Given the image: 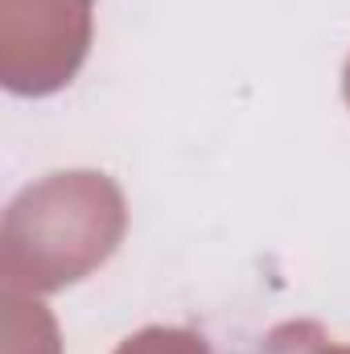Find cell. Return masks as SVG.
I'll return each instance as SVG.
<instances>
[{"instance_id": "cell-1", "label": "cell", "mask_w": 350, "mask_h": 354, "mask_svg": "<svg viewBox=\"0 0 350 354\" xmlns=\"http://www.w3.org/2000/svg\"><path fill=\"white\" fill-rule=\"evenodd\" d=\"M128 231L124 189L107 174H50L25 185L0 223L4 292L46 297L103 268Z\"/></svg>"}, {"instance_id": "cell-2", "label": "cell", "mask_w": 350, "mask_h": 354, "mask_svg": "<svg viewBox=\"0 0 350 354\" xmlns=\"http://www.w3.org/2000/svg\"><path fill=\"white\" fill-rule=\"evenodd\" d=\"M91 0H0V83L12 95L62 91L91 50Z\"/></svg>"}, {"instance_id": "cell-3", "label": "cell", "mask_w": 350, "mask_h": 354, "mask_svg": "<svg viewBox=\"0 0 350 354\" xmlns=\"http://www.w3.org/2000/svg\"><path fill=\"white\" fill-rule=\"evenodd\" d=\"M268 354H350V342L330 338L317 322H284L268 334Z\"/></svg>"}, {"instance_id": "cell-4", "label": "cell", "mask_w": 350, "mask_h": 354, "mask_svg": "<svg viewBox=\"0 0 350 354\" xmlns=\"http://www.w3.org/2000/svg\"><path fill=\"white\" fill-rule=\"evenodd\" d=\"M116 354H210L206 338L194 330H177V326H149L132 338H124Z\"/></svg>"}, {"instance_id": "cell-5", "label": "cell", "mask_w": 350, "mask_h": 354, "mask_svg": "<svg viewBox=\"0 0 350 354\" xmlns=\"http://www.w3.org/2000/svg\"><path fill=\"white\" fill-rule=\"evenodd\" d=\"M342 95H347V107H350V58H347V71H342Z\"/></svg>"}]
</instances>
